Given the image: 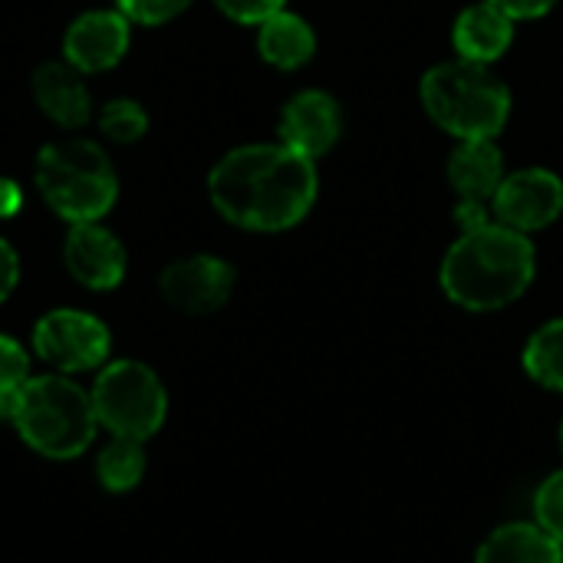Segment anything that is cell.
Instances as JSON below:
<instances>
[{
	"label": "cell",
	"mask_w": 563,
	"mask_h": 563,
	"mask_svg": "<svg viewBox=\"0 0 563 563\" xmlns=\"http://www.w3.org/2000/svg\"><path fill=\"white\" fill-rule=\"evenodd\" d=\"M492 214L521 234H538L558 224L563 214V178L541 165L508 172L492 198Z\"/></svg>",
	"instance_id": "52a82bcc"
},
{
	"label": "cell",
	"mask_w": 563,
	"mask_h": 563,
	"mask_svg": "<svg viewBox=\"0 0 563 563\" xmlns=\"http://www.w3.org/2000/svg\"><path fill=\"white\" fill-rule=\"evenodd\" d=\"M36 353L63 373L96 369L109 356V330L82 310H53L33 330Z\"/></svg>",
	"instance_id": "ba28073f"
},
{
	"label": "cell",
	"mask_w": 563,
	"mask_h": 563,
	"mask_svg": "<svg viewBox=\"0 0 563 563\" xmlns=\"http://www.w3.org/2000/svg\"><path fill=\"white\" fill-rule=\"evenodd\" d=\"M115 3L132 23L142 26H162L191 7V0H115Z\"/></svg>",
	"instance_id": "603a6c76"
},
{
	"label": "cell",
	"mask_w": 563,
	"mask_h": 563,
	"mask_svg": "<svg viewBox=\"0 0 563 563\" xmlns=\"http://www.w3.org/2000/svg\"><path fill=\"white\" fill-rule=\"evenodd\" d=\"M162 297L185 313H214L231 300L234 267L214 254H191L172 261L158 277Z\"/></svg>",
	"instance_id": "30bf717a"
},
{
	"label": "cell",
	"mask_w": 563,
	"mask_h": 563,
	"mask_svg": "<svg viewBox=\"0 0 563 563\" xmlns=\"http://www.w3.org/2000/svg\"><path fill=\"white\" fill-rule=\"evenodd\" d=\"M452 221L459 224V234H465V231H478V228L492 224L495 214H492V205H488V201L459 198L455 208H452Z\"/></svg>",
	"instance_id": "d4e9b609"
},
{
	"label": "cell",
	"mask_w": 563,
	"mask_h": 563,
	"mask_svg": "<svg viewBox=\"0 0 563 563\" xmlns=\"http://www.w3.org/2000/svg\"><path fill=\"white\" fill-rule=\"evenodd\" d=\"M505 175L508 168L498 139H462L445 162V178L459 198H475L492 205Z\"/></svg>",
	"instance_id": "5bb4252c"
},
{
	"label": "cell",
	"mask_w": 563,
	"mask_h": 563,
	"mask_svg": "<svg viewBox=\"0 0 563 563\" xmlns=\"http://www.w3.org/2000/svg\"><path fill=\"white\" fill-rule=\"evenodd\" d=\"M257 53L267 66L274 69H300L313 59L317 53V33L313 26L300 16V13H290L287 7L274 16H267L261 26H257Z\"/></svg>",
	"instance_id": "2e32d148"
},
{
	"label": "cell",
	"mask_w": 563,
	"mask_h": 563,
	"mask_svg": "<svg viewBox=\"0 0 563 563\" xmlns=\"http://www.w3.org/2000/svg\"><path fill=\"white\" fill-rule=\"evenodd\" d=\"M534 521L563 544V472H554L541 482L534 495Z\"/></svg>",
	"instance_id": "7402d4cb"
},
{
	"label": "cell",
	"mask_w": 563,
	"mask_h": 563,
	"mask_svg": "<svg viewBox=\"0 0 563 563\" xmlns=\"http://www.w3.org/2000/svg\"><path fill=\"white\" fill-rule=\"evenodd\" d=\"M521 363L538 386L563 393V317L548 320L528 336Z\"/></svg>",
	"instance_id": "ac0fdd59"
},
{
	"label": "cell",
	"mask_w": 563,
	"mask_h": 563,
	"mask_svg": "<svg viewBox=\"0 0 563 563\" xmlns=\"http://www.w3.org/2000/svg\"><path fill=\"white\" fill-rule=\"evenodd\" d=\"M277 135L287 148L300 152L303 158H323L336 148L343 135V109L333 92L327 89H300L294 92L277 119Z\"/></svg>",
	"instance_id": "9c48e42d"
},
{
	"label": "cell",
	"mask_w": 563,
	"mask_h": 563,
	"mask_svg": "<svg viewBox=\"0 0 563 563\" xmlns=\"http://www.w3.org/2000/svg\"><path fill=\"white\" fill-rule=\"evenodd\" d=\"M99 482L109 488V492H129L139 485L142 472H145V452L139 445V439H125V435H115L102 455H99Z\"/></svg>",
	"instance_id": "d6986e66"
},
{
	"label": "cell",
	"mask_w": 563,
	"mask_h": 563,
	"mask_svg": "<svg viewBox=\"0 0 563 563\" xmlns=\"http://www.w3.org/2000/svg\"><path fill=\"white\" fill-rule=\"evenodd\" d=\"M69 274L89 290H112L125 277V247L96 221L73 224L63 244Z\"/></svg>",
	"instance_id": "7c38bea8"
},
{
	"label": "cell",
	"mask_w": 563,
	"mask_h": 563,
	"mask_svg": "<svg viewBox=\"0 0 563 563\" xmlns=\"http://www.w3.org/2000/svg\"><path fill=\"white\" fill-rule=\"evenodd\" d=\"M23 208V191L13 178H0V218H13Z\"/></svg>",
	"instance_id": "83f0119b"
},
{
	"label": "cell",
	"mask_w": 563,
	"mask_h": 563,
	"mask_svg": "<svg viewBox=\"0 0 563 563\" xmlns=\"http://www.w3.org/2000/svg\"><path fill=\"white\" fill-rule=\"evenodd\" d=\"M36 188L43 201L69 224L99 221L119 198V178L102 152L89 139H63L36 155Z\"/></svg>",
	"instance_id": "277c9868"
},
{
	"label": "cell",
	"mask_w": 563,
	"mask_h": 563,
	"mask_svg": "<svg viewBox=\"0 0 563 563\" xmlns=\"http://www.w3.org/2000/svg\"><path fill=\"white\" fill-rule=\"evenodd\" d=\"M561 452H563V422H561Z\"/></svg>",
	"instance_id": "f1b7e54d"
},
{
	"label": "cell",
	"mask_w": 563,
	"mask_h": 563,
	"mask_svg": "<svg viewBox=\"0 0 563 563\" xmlns=\"http://www.w3.org/2000/svg\"><path fill=\"white\" fill-rule=\"evenodd\" d=\"M33 99L43 115L63 129H82L92 115V96L82 82V73L63 63H43L33 73Z\"/></svg>",
	"instance_id": "9a60e30c"
},
{
	"label": "cell",
	"mask_w": 563,
	"mask_h": 563,
	"mask_svg": "<svg viewBox=\"0 0 563 563\" xmlns=\"http://www.w3.org/2000/svg\"><path fill=\"white\" fill-rule=\"evenodd\" d=\"M214 211L244 231H290L320 195L317 162L284 142H254L228 152L208 175Z\"/></svg>",
	"instance_id": "6da1fadb"
},
{
	"label": "cell",
	"mask_w": 563,
	"mask_h": 563,
	"mask_svg": "<svg viewBox=\"0 0 563 563\" xmlns=\"http://www.w3.org/2000/svg\"><path fill=\"white\" fill-rule=\"evenodd\" d=\"M92 409L109 432L142 442L165 422L168 396L162 379L145 363L119 360L99 373L92 386Z\"/></svg>",
	"instance_id": "8992f818"
},
{
	"label": "cell",
	"mask_w": 563,
	"mask_h": 563,
	"mask_svg": "<svg viewBox=\"0 0 563 563\" xmlns=\"http://www.w3.org/2000/svg\"><path fill=\"white\" fill-rule=\"evenodd\" d=\"M99 129H102L106 139L129 145V142H139L145 135L148 115H145V109L135 99H112L99 112Z\"/></svg>",
	"instance_id": "44dd1931"
},
{
	"label": "cell",
	"mask_w": 563,
	"mask_h": 563,
	"mask_svg": "<svg viewBox=\"0 0 563 563\" xmlns=\"http://www.w3.org/2000/svg\"><path fill=\"white\" fill-rule=\"evenodd\" d=\"M419 99L426 115L455 142L498 139L515 106L508 82L492 66L459 56L426 69L419 82Z\"/></svg>",
	"instance_id": "3957f363"
},
{
	"label": "cell",
	"mask_w": 563,
	"mask_h": 563,
	"mask_svg": "<svg viewBox=\"0 0 563 563\" xmlns=\"http://www.w3.org/2000/svg\"><path fill=\"white\" fill-rule=\"evenodd\" d=\"M20 280V261H16V251L0 238V303L13 294Z\"/></svg>",
	"instance_id": "4316f807"
},
{
	"label": "cell",
	"mask_w": 563,
	"mask_h": 563,
	"mask_svg": "<svg viewBox=\"0 0 563 563\" xmlns=\"http://www.w3.org/2000/svg\"><path fill=\"white\" fill-rule=\"evenodd\" d=\"M218 10L234 20V23H244V26H261L267 16L280 13L287 0H214Z\"/></svg>",
	"instance_id": "cb8c5ba5"
},
{
	"label": "cell",
	"mask_w": 563,
	"mask_h": 563,
	"mask_svg": "<svg viewBox=\"0 0 563 563\" xmlns=\"http://www.w3.org/2000/svg\"><path fill=\"white\" fill-rule=\"evenodd\" d=\"M488 3H495L498 10H505L515 23H521V20H541V16H548L561 0H488Z\"/></svg>",
	"instance_id": "484cf974"
},
{
	"label": "cell",
	"mask_w": 563,
	"mask_h": 563,
	"mask_svg": "<svg viewBox=\"0 0 563 563\" xmlns=\"http://www.w3.org/2000/svg\"><path fill=\"white\" fill-rule=\"evenodd\" d=\"M538 274V247L501 221L459 234L439 267L445 297L472 313H495L528 294Z\"/></svg>",
	"instance_id": "7a4b0ae2"
},
{
	"label": "cell",
	"mask_w": 563,
	"mask_h": 563,
	"mask_svg": "<svg viewBox=\"0 0 563 563\" xmlns=\"http://www.w3.org/2000/svg\"><path fill=\"white\" fill-rule=\"evenodd\" d=\"M515 20L488 0L468 3L452 23V49L459 59L495 66L515 46Z\"/></svg>",
	"instance_id": "4fadbf2b"
},
{
	"label": "cell",
	"mask_w": 563,
	"mask_h": 563,
	"mask_svg": "<svg viewBox=\"0 0 563 563\" xmlns=\"http://www.w3.org/2000/svg\"><path fill=\"white\" fill-rule=\"evenodd\" d=\"M475 563H563V544L554 541L538 521H515L495 528L482 541Z\"/></svg>",
	"instance_id": "e0dca14e"
},
{
	"label": "cell",
	"mask_w": 563,
	"mask_h": 563,
	"mask_svg": "<svg viewBox=\"0 0 563 563\" xmlns=\"http://www.w3.org/2000/svg\"><path fill=\"white\" fill-rule=\"evenodd\" d=\"M132 20L122 10H86L63 36V56L79 73H106L122 63L132 40Z\"/></svg>",
	"instance_id": "8fae6325"
},
{
	"label": "cell",
	"mask_w": 563,
	"mask_h": 563,
	"mask_svg": "<svg viewBox=\"0 0 563 563\" xmlns=\"http://www.w3.org/2000/svg\"><path fill=\"white\" fill-rule=\"evenodd\" d=\"M20 435L49 459H76L96 435V409L92 396H86L76 383L63 376L26 379L20 389L13 419Z\"/></svg>",
	"instance_id": "5b68a950"
},
{
	"label": "cell",
	"mask_w": 563,
	"mask_h": 563,
	"mask_svg": "<svg viewBox=\"0 0 563 563\" xmlns=\"http://www.w3.org/2000/svg\"><path fill=\"white\" fill-rule=\"evenodd\" d=\"M26 373H30V363H26L23 346L0 333V419H13L20 389L26 386Z\"/></svg>",
	"instance_id": "ffe728a7"
}]
</instances>
